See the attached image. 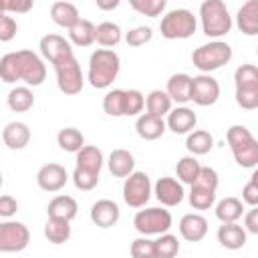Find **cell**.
I'll list each match as a JSON object with an SVG mask.
<instances>
[{
    "label": "cell",
    "mask_w": 258,
    "mask_h": 258,
    "mask_svg": "<svg viewBox=\"0 0 258 258\" xmlns=\"http://www.w3.org/2000/svg\"><path fill=\"white\" fill-rule=\"evenodd\" d=\"M121 71V58L113 48H97L89 56L87 81L93 89H109Z\"/></svg>",
    "instance_id": "6da1fadb"
},
{
    "label": "cell",
    "mask_w": 258,
    "mask_h": 258,
    "mask_svg": "<svg viewBox=\"0 0 258 258\" xmlns=\"http://www.w3.org/2000/svg\"><path fill=\"white\" fill-rule=\"evenodd\" d=\"M226 141L240 167L254 169L258 165V141L246 125H232L226 133Z\"/></svg>",
    "instance_id": "7a4b0ae2"
},
{
    "label": "cell",
    "mask_w": 258,
    "mask_h": 258,
    "mask_svg": "<svg viewBox=\"0 0 258 258\" xmlns=\"http://www.w3.org/2000/svg\"><path fill=\"white\" fill-rule=\"evenodd\" d=\"M200 22L208 38H222L234 26V20L224 0H204L200 4Z\"/></svg>",
    "instance_id": "3957f363"
},
{
    "label": "cell",
    "mask_w": 258,
    "mask_h": 258,
    "mask_svg": "<svg viewBox=\"0 0 258 258\" xmlns=\"http://www.w3.org/2000/svg\"><path fill=\"white\" fill-rule=\"evenodd\" d=\"M232 60V46L220 38L200 44L191 52V64L202 73H214Z\"/></svg>",
    "instance_id": "277c9868"
},
{
    "label": "cell",
    "mask_w": 258,
    "mask_h": 258,
    "mask_svg": "<svg viewBox=\"0 0 258 258\" xmlns=\"http://www.w3.org/2000/svg\"><path fill=\"white\" fill-rule=\"evenodd\" d=\"M198 28V18L187 8H173L167 14L161 16L159 32L167 40H183L194 36Z\"/></svg>",
    "instance_id": "5b68a950"
},
{
    "label": "cell",
    "mask_w": 258,
    "mask_h": 258,
    "mask_svg": "<svg viewBox=\"0 0 258 258\" xmlns=\"http://www.w3.org/2000/svg\"><path fill=\"white\" fill-rule=\"evenodd\" d=\"M52 67H54V73H56V85H58L60 93H64V95H79L83 91L85 75L81 71L79 60L75 58V52L69 54V56H62Z\"/></svg>",
    "instance_id": "8992f818"
},
{
    "label": "cell",
    "mask_w": 258,
    "mask_h": 258,
    "mask_svg": "<svg viewBox=\"0 0 258 258\" xmlns=\"http://www.w3.org/2000/svg\"><path fill=\"white\" fill-rule=\"evenodd\" d=\"M173 224V218L169 210L163 208H145L139 210L133 218V226L141 236H159L163 232H169Z\"/></svg>",
    "instance_id": "52a82bcc"
},
{
    "label": "cell",
    "mask_w": 258,
    "mask_h": 258,
    "mask_svg": "<svg viewBox=\"0 0 258 258\" xmlns=\"http://www.w3.org/2000/svg\"><path fill=\"white\" fill-rule=\"evenodd\" d=\"M153 185L145 171H131L123 181V200L129 208H145V204L151 200Z\"/></svg>",
    "instance_id": "ba28073f"
},
{
    "label": "cell",
    "mask_w": 258,
    "mask_h": 258,
    "mask_svg": "<svg viewBox=\"0 0 258 258\" xmlns=\"http://www.w3.org/2000/svg\"><path fill=\"white\" fill-rule=\"evenodd\" d=\"M16 62H18V81H22L28 87H40L46 79V64L40 54L34 50L22 48L16 50Z\"/></svg>",
    "instance_id": "9c48e42d"
},
{
    "label": "cell",
    "mask_w": 258,
    "mask_h": 258,
    "mask_svg": "<svg viewBox=\"0 0 258 258\" xmlns=\"http://www.w3.org/2000/svg\"><path fill=\"white\" fill-rule=\"evenodd\" d=\"M30 242V232L22 222L6 218L0 222V252H22Z\"/></svg>",
    "instance_id": "30bf717a"
},
{
    "label": "cell",
    "mask_w": 258,
    "mask_h": 258,
    "mask_svg": "<svg viewBox=\"0 0 258 258\" xmlns=\"http://www.w3.org/2000/svg\"><path fill=\"white\" fill-rule=\"evenodd\" d=\"M218 99H220V83L210 73H202L198 77H191L189 101H194L200 107H210Z\"/></svg>",
    "instance_id": "8fae6325"
},
{
    "label": "cell",
    "mask_w": 258,
    "mask_h": 258,
    "mask_svg": "<svg viewBox=\"0 0 258 258\" xmlns=\"http://www.w3.org/2000/svg\"><path fill=\"white\" fill-rule=\"evenodd\" d=\"M153 194L157 198V202L165 208H175L183 202L185 198V191H183V183L175 177H169V175H163L155 181L153 185Z\"/></svg>",
    "instance_id": "7c38bea8"
},
{
    "label": "cell",
    "mask_w": 258,
    "mask_h": 258,
    "mask_svg": "<svg viewBox=\"0 0 258 258\" xmlns=\"http://www.w3.org/2000/svg\"><path fill=\"white\" fill-rule=\"evenodd\" d=\"M69 181V173L60 163H44L38 171H36V183L42 191H58L67 185Z\"/></svg>",
    "instance_id": "4fadbf2b"
},
{
    "label": "cell",
    "mask_w": 258,
    "mask_h": 258,
    "mask_svg": "<svg viewBox=\"0 0 258 258\" xmlns=\"http://www.w3.org/2000/svg\"><path fill=\"white\" fill-rule=\"evenodd\" d=\"M165 117H167L165 127L175 135H185L191 129H196V125H198V115L194 113V109H189L185 105L171 107Z\"/></svg>",
    "instance_id": "5bb4252c"
},
{
    "label": "cell",
    "mask_w": 258,
    "mask_h": 258,
    "mask_svg": "<svg viewBox=\"0 0 258 258\" xmlns=\"http://www.w3.org/2000/svg\"><path fill=\"white\" fill-rule=\"evenodd\" d=\"M89 216H91V222H93L97 228L107 230V228H113V226L119 222L121 210H119V206H117L113 200H107V198H105V200H97V202L91 206Z\"/></svg>",
    "instance_id": "9a60e30c"
},
{
    "label": "cell",
    "mask_w": 258,
    "mask_h": 258,
    "mask_svg": "<svg viewBox=\"0 0 258 258\" xmlns=\"http://www.w3.org/2000/svg\"><path fill=\"white\" fill-rule=\"evenodd\" d=\"M38 48H40L42 58H46L50 64H54L62 56L73 54V44L60 34H44L38 42Z\"/></svg>",
    "instance_id": "2e32d148"
},
{
    "label": "cell",
    "mask_w": 258,
    "mask_h": 258,
    "mask_svg": "<svg viewBox=\"0 0 258 258\" xmlns=\"http://www.w3.org/2000/svg\"><path fill=\"white\" fill-rule=\"evenodd\" d=\"M177 230H179V236L187 242H202L208 234V220L202 216V214H183L179 218V224H177Z\"/></svg>",
    "instance_id": "e0dca14e"
},
{
    "label": "cell",
    "mask_w": 258,
    "mask_h": 258,
    "mask_svg": "<svg viewBox=\"0 0 258 258\" xmlns=\"http://www.w3.org/2000/svg\"><path fill=\"white\" fill-rule=\"evenodd\" d=\"M216 238L226 250H240L248 240V232L238 222H222L216 232Z\"/></svg>",
    "instance_id": "ac0fdd59"
},
{
    "label": "cell",
    "mask_w": 258,
    "mask_h": 258,
    "mask_svg": "<svg viewBox=\"0 0 258 258\" xmlns=\"http://www.w3.org/2000/svg\"><path fill=\"white\" fill-rule=\"evenodd\" d=\"M165 121L163 117H157V115H151V113H139L137 115V121H135V131L141 139L145 141H155L159 139L163 133H165Z\"/></svg>",
    "instance_id": "d6986e66"
},
{
    "label": "cell",
    "mask_w": 258,
    "mask_h": 258,
    "mask_svg": "<svg viewBox=\"0 0 258 258\" xmlns=\"http://www.w3.org/2000/svg\"><path fill=\"white\" fill-rule=\"evenodd\" d=\"M2 141L8 149H24L30 143V129L22 121H10L2 129Z\"/></svg>",
    "instance_id": "ffe728a7"
},
{
    "label": "cell",
    "mask_w": 258,
    "mask_h": 258,
    "mask_svg": "<svg viewBox=\"0 0 258 258\" xmlns=\"http://www.w3.org/2000/svg\"><path fill=\"white\" fill-rule=\"evenodd\" d=\"M236 26L246 36L258 34V0H246L236 12Z\"/></svg>",
    "instance_id": "44dd1931"
},
{
    "label": "cell",
    "mask_w": 258,
    "mask_h": 258,
    "mask_svg": "<svg viewBox=\"0 0 258 258\" xmlns=\"http://www.w3.org/2000/svg\"><path fill=\"white\" fill-rule=\"evenodd\" d=\"M189 91H191V77L185 73H175L167 79L165 85V93L169 95V99L177 105H185L189 103Z\"/></svg>",
    "instance_id": "7402d4cb"
},
{
    "label": "cell",
    "mask_w": 258,
    "mask_h": 258,
    "mask_svg": "<svg viewBox=\"0 0 258 258\" xmlns=\"http://www.w3.org/2000/svg\"><path fill=\"white\" fill-rule=\"evenodd\" d=\"M107 167L113 177H127L135 169V157L127 149H113L107 159Z\"/></svg>",
    "instance_id": "603a6c76"
},
{
    "label": "cell",
    "mask_w": 258,
    "mask_h": 258,
    "mask_svg": "<svg viewBox=\"0 0 258 258\" xmlns=\"http://www.w3.org/2000/svg\"><path fill=\"white\" fill-rule=\"evenodd\" d=\"M77 212H79V204L71 196H54L46 206L48 218H60L73 222L77 218Z\"/></svg>",
    "instance_id": "cb8c5ba5"
},
{
    "label": "cell",
    "mask_w": 258,
    "mask_h": 258,
    "mask_svg": "<svg viewBox=\"0 0 258 258\" xmlns=\"http://www.w3.org/2000/svg\"><path fill=\"white\" fill-rule=\"evenodd\" d=\"M50 18H52V22L56 26L69 30L81 18V14H79V8L71 0H58V2H54L50 6Z\"/></svg>",
    "instance_id": "d4e9b609"
},
{
    "label": "cell",
    "mask_w": 258,
    "mask_h": 258,
    "mask_svg": "<svg viewBox=\"0 0 258 258\" xmlns=\"http://www.w3.org/2000/svg\"><path fill=\"white\" fill-rule=\"evenodd\" d=\"M69 42L75 46H91L95 42V24L87 18H79L71 28H69Z\"/></svg>",
    "instance_id": "484cf974"
},
{
    "label": "cell",
    "mask_w": 258,
    "mask_h": 258,
    "mask_svg": "<svg viewBox=\"0 0 258 258\" xmlns=\"http://www.w3.org/2000/svg\"><path fill=\"white\" fill-rule=\"evenodd\" d=\"M185 149L191 153V155H206L212 151L214 147V137L210 131L206 129H191L189 133H185Z\"/></svg>",
    "instance_id": "4316f807"
},
{
    "label": "cell",
    "mask_w": 258,
    "mask_h": 258,
    "mask_svg": "<svg viewBox=\"0 0 258 258\" xmlns=\"http://www.w3.org/2000/svg\"><path fill=\"white\" fill-rule=\"evenodd\" d=\"M123 40V30L119 24L105 20L95 26V42L101 44L103 48H113Z\"/></svg>",
    "instance_id": "83f0119b"
},
{
    "label": "cell",
    "mask_w": 258,
    "mask_h": 258,
    "mask_svg": "<svg viewBox=\"0 0 258 258\" xmlns=\"http://www.w3.org/2000/svg\"><path fill=\"white\" fill-rule=\"evenodd\" d=\"M214 214L220 222H238L244 214V202L240 198L228 196L224 200H220L214 208Z\"/></svg>",
    "instance_id": "f1b7e54d"
},
{
    "label": "cell",
    "mask_w": 258,
    "mask_h": 258,
    "mask_svg": "<svg viewBox=\"0 0 258 258\" xmlns=\"http://www.w3.org/2000/svg\"><path fill=\"white\" fill-rule=\"evenodd\" d=\"M6 103H8V109L14 111V113H26L34 107V93L28 85L24 87H14L8 97H6Z\"/></svg>",
    "instance_id": "f546056e"
},
{
    "label": "cell",
    "mask_w": 258,
    "mask_h": 258,
    "mask_svg": "<svg viewBox=\"0 0 258 258\" xmlns=\"http://www.w3.org/2000/svg\"><path fill=\"white\" fill-rule=\"evenodd\" d=\"M44 238L54 246L69 242L71 240V222L60 220V218H48L44 224Z\"/></svg>",
    "instance_id": "4dcf8cb0"
},
{
    "label": "cell",
    "mask_w": 258,
    "mask_h": 258,
    "mask_svg": "<svg viewBox=\"0 0 258 258\" xmlns=\"http://www.w3.org/2000/svg\"><path fill=\"white\" fill-rule=\"evenodd\" d=\"M75 155H77L75 161H77L79 167H85V169H91V171L101 173V167L105 163V157H103V151L97 145H83Z\"/></svg>",
    "instance_id": "1f68e13d"
},
{
    "label": "cell",
    "mask_w": 258,
    "mask_h": 258,
    "mask_svg": "<svg viewBox=\"0 0 258 258\" xmlns=\"http://www.w3.org/2000/svg\"><path fill=\"white\" fill-rule=\"evenodd\" d=\"M173 107V101L169 99V95L161 89H153L147 93L145 97V111L157 117H165L169 113V109Z\"/></svg>",
    "instance_id": "d6a6232c"
},
{
    "label": "cell",
    "mask_w": 258,
    "mask_h": 258,
    "mask_svg": "<svg viewBox=\"0 0 258 258\" xmlns=\"http://www.w3.org/2000/svg\"><path fill=\"white\" fill-rule=\"evenodd\" d=\"M200 167H202V163L198 161V157L189 153V155L179 157V161L175 163V175H177V179H179L181 183L191 185V183L196 181L198 173H200Z\"/></svg>",
    "instance_id": "836d02e7"
},
{
    "label": "cell",
    "mask_w": 258,
    "mask_h": 258,
    "mask_svg": "<svg viewBox=\"0 0 258 258\" xmlns=\"http://www.w3.org/2000/svg\"><path fill=\"white\" fill-rule=\"evenodd\" d=\"M189 187L191 189L187 194V200H189V206L194 210L204 212V210L214 208V204H216V191L214 189H208V187H202V185H196V183H191Z\"/></svg>",
    "instance_id": "e575fe53"
},
{
    "label": "cell",
    "mask_w": 258,
    "mask_h": 258,
    "mask_svg": "<svg viewBox=\"0 0 258 258\" xmlns=\"http://www.w3.org/2000/svg\"><path fill=\"white\" fill-rule=\"evenodd\" d=\"M179 252V240L177 236L163 232L157 240H153V258H173Z\"/></svg>",
    "instance_id": "d590c367"
},
{
    "label": "cell",
    "mask_w": 258,
    "mask_h": 258,
    "mask_svg": "<svg viewBox=\"0 0 258 258\" xmlns=\"http://www.w3.org/2000/svg\"><path fill=\"white\" fill-rule=\"evenodd\" d=\"M56 143L62 151H69V153H77L83 145H85V135L75 129V127H64L58 131L56 135Z\"/></svg>",
    "instance_id": "8d00e7d4"
},
{
    "label": "cell",
    "mask_w": 258,
    "mask_h": 258,
    "mask_svg": "<svg viewBox=\"0 0 258 258\" xmlns=\"http://www.w3.org/2000/svg\"><path fill=\"white\" fill-rule=\"evenodd\" d=\"M103 111L111 117H125V89H111L103 97Z\"/></svg>",
    "instance_id": "74e56055"
},
{
    "label": "cell",
    "mask_w": 258,
    "mask_h": 258,
    "mask_svg": "<svg viewBox=\"0 0 258 258\" xmlns=\"http://www.w3.org/2000/svg\"><path fill=\"white\" fill-rule=\"evenodd\" d=\"M236 89H258V67L244 62L234 71Z\"/></svg>",
    "instance_id": "f35d334b"
},
{
    "label": "cell",
    "mask_w": 258,
    "mask_h": 258,
    "mask_svg": "<svg viewBox=\"0 0 258 258\" xmlns=\"http://www.w3.org/2000/svg\"><path fill=\"white\" fill-rule=\"evenodd\" d=\"M71 179H73V183H75V187H77V189H81V191H91V189L99 183V173H97V171H91V169H85V167L75 165V171H73Z\"/></svg>",
    "instance_id": "ab89813d"
},
{
    "label": "cell",
    "mask_w": 258,
    "mask_h": 258,
    "mask_svg": "<svg viewBox=\"0 0 258 258\" xmlns=\"http://www.w3.org/2000/svg\"><path fill=\"white\" fill-rule=\"evenodd\" d=\"M145 109V97L137 89H125V117H137Z\"/></svg>",
    "instance_id": "60d3db41"
},
{
    "label": "cell",
    "mask_w": 258,
    "mask_h": 258,
    "mask_svg": "<svg viewBox=\"0 0 258 258\" xmlns=\"http://www.w3.org/2000/svg\"><path fill=\"white\" fill-rule=\"evenodd\" d=\"M0 81L12 85L18 81V62H16V52H6L0 58Z\"/></svg>",
    "instance_id": "b9f144b4"
},
{
    "label": "cell",
    "mask_w": 258,
    "mask_h": 258,
    "mask_svg": "<svg viewBox=\"0 0 258 258\" xmlns=\"http://www.w3.org/2000/svg\"><path fill=\"white\" fill-rule=\"evenodd\" d=\"M153 38V30L149 26H135L131 28L129 32H125V42L133 48H139V46H145L149 40Z\"/></svg>",
    "instance_id": "7bdbcfd3"
},
{
    "label": "cell",
    "mask_w": 258,
    "mask_h": 258,
    "mask_svg": "<svg viewBox=\"0 0 258 258\" xmlns=\"http://www.w3.org/2000/svg\"><path fill=\"white\" fill-rule=\"evenodd\" d=\"M196 185H202V187H208V189H218L220 185V177H218V171L214 167H208V165H202L200 167V173L194 181Z\"/></svg>",
    "instance_id": "ee69618b"
},
{
    "label": "cell",
    "mask_w": 258,
    "mask_h": 258,
    "mask_svg": "<svg viewBox=\"0 0 258 258\" xmlns=\"http://www.w3.org/2000/svg\"><path fill=\"white\" fill-rule=\"evenodd\" d=\"M129 252L133 258H153V240H149V236L135 238L131 242Z\"/></svg>",
    "instance_id": "f6af8a7d"
},
{
    "label": "cell",
    "mask_w": 258,
    "mask_h": 258,
    "mask_svg": "<svg viewBox=\"0 0 258 258\" xmlns=\"http://www.w3.org/2000/svg\"><path fill=\"white\" fill-rule=\"evenodd\" d=\"M236 103L246 111L258 109V89H236Z\"/></svg>",
    "instance_id": "bcb514c9"
},
{
    "label": "cell",
    "mask_w": 258,
    "mask_h": 258,
    "mask_svg": "<svg viewBox=\"0 0 258 258\" xmlns=\"http://www.w3.org/2000/svg\"><path fill=\"white\" fill-rule=\"evenodd\" d=\"M242 202L246 206H258V173L250 175V181L242 187Z\"/></svg>",
    "instance_id": "7dc6e473"
},
{
    "label": "cell",
    "mask_w": 258,
    "mask_h": 258,
    "mask_svg": "<svg viewBox=\"0 0 258 258\" xmlns=\"http://www.w3.org/2000/svg\"><path fill=\"white\" fill-rule=\"evenodd\" d=\"M18 32V24L12 16H0V42H10Z\"/></svg>",
    "instance_id": "c3c4849f"
},
{
    "label": "cell",
    "mask_w": 258,
    "mask_h": 258,
    "mask_svg": "<svg viewBox=\"0 0 258 258\" xmlns=\"http://www.w3.org/2000/svg\"><path fill=\"white\" fill-rule=\"evenodd\" d=\"M4 12H12V14H26L32 10L34 0H2Z\"/></svg>",
    "instance_id": "681fc988"
},
{
    "label": "cell",
    "mask_w": 258,
    "mask_h": 258,
    "mask_svg": "<svg viewBox=\"0 0 258 258\" xmlns=\"http://www.w3.org/2000/svg\"><path fill=\"white\" fill-rule=\"evenodd\" d=\"M16 212H18L16 198H12L8 194H2L0 196V218H12Z\"/></svg>",
    "instance_id": "f907efd6"
},
{
    "label": "cell",
    "mask_w": 258,
    "mask_h": 258,
    "mask_svg": "<svg viewBox=\"0 0 258 258\" xmlns=\"http://www.w3.org/2000/svg\"><path fill=\"white\" fill-rule=\"evenodd\" d=\"M244 216V230L248 232V234H258V208L256 206H250V210L246 212V214H242Z\"/></svg>",
    "instance_id": "816d5d0a"
},
{
    "label": "cell",
    "mask_w": 258,
    "mask_h": 258,
    "mask_svg": "<svg viewBox=\"0 0 258 258\" xmlns=\"http://www.w3.org/2000/svg\"><path fill=\"white\" fill-rule=\"evenodd\" d=\"M165 4H167V0H147L145 16H149V18H157V16L165 10Z\"/></svg>",
    "instance_id": "f5cc1de1"
},
{
    "label": "cell",
    "mask_w": 258,
    "mask_h": 258,
    "mask_svg": "<svg viewBox=\"0 0 258 258\" xmlns=\"http://www.w3.org/2000/svg\"><path fill=\"white\" fill-rule=\"evenodd\" d=\"M95 4H97V8L109 12V10H115L121 4V0H95Z\"/></svg>",
    "instance_id": "db71d44e"
},
{
    "label": "cell",
    "mask_w": 258,
    "mask_h": 258,
    "mask_svg": "<svg viewBox=\"0 0 258 258\" xmlns=\"http://www.w3.org/2000/svg\"><path fill=\"white\" fill-rule=\"evenodd\" d=\"M129 4H131V8L135 10V12H139V14H143L145 16V10H147V0H127Z\"/></svg>",
    "instance_id": "11a10c76"
},
{
    "label": "cell",
    "mask_w": 258,
    "mask_h": 258,
    "mask_svg": "<svg viewBox=\"0 0 258 258\" xmlns=\"http://www.w3.org/2000/svg\"><path fill=\"white\" fill-rule=\"evenodd\" d=\"M2 185H4V175H2V171H0V189H2Z\"/></svg>",
    "instance_id": "9f6ffc18"
},
{
    "label": "cell",
    "mask_w": 258,
    "mask_h": 258,
    "mask_svg": "<svg viewBox=\"0 0 258 258\" xmlns=\"http://www.w3.org/2000/svg\"><path fill=\"white\" fill-rule=\"evenodd\" d=\"M2 14H6V12H4V6H2V0H0V16H2Z\"/></svg>",
    "instance_id": "6f0895ef"
}]
</instances>
